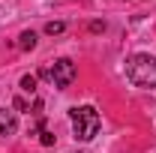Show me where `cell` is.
<instances>
[{"mask_svg": "<svg viewBox=\"0 0 156 153\" xmlns=\"http://www.w3.org/2000/svg\"><path fill=\"white\" fill-rule=\"evenodd\" d=\"M18 129V117L9 108H0V135H12Z\"/></svg>", "mask_w": 156, "mask_h": 153, "instance_id": "4", "label": "cell"}, {"mask_svg": "<svg viewBox=\"0 0 156 153\" xmlns=\"http://www.w3.org/2000/svg\"><path fill=\"white\" fill-rule=\"evenodd\" d=\"M69 117H72V129H75V138H78V141H90V138L99 132V126H102V120H99V114H96L93 105L72 108Z\"/></svg>", "mask_w": 156, "mask_h": 153, "instance_id": "2", "label": "cell"}, {"mask_svg": "<svg viewBox=\"0 0 156 153\" xmlns=\"http://www.w3.org/2000/svg\"><path fill=\"white\" fill-rule=\"evenodd\" d=\"M51 81H54V87L66 90V87L75 81V63L69 57H60L57 63H54V69H51Z\"/></svg>", "mask_w": 156, "mask_h": 153, "instance_id": "3", "label": "cell"}, {"mask_svg": "<svg viewBox=\"0 0 156 153\" xmlns=\"http://www.w3.org/2000/svg\"><path fill=\"white\" fill-rule=\"evenodd\" d=\"M21 90H24V93H36V78L24 75V78H21Z\"/></svg>", "mask_w": 156, "mask_h": 153, "instance_id": "7", "label": "cell"}, {"mask_svg": "<svg viewBox=\"0 0 156 153\" xmlns=\"http://www.w3.org/2000/svg\"><path fill=\"white\" fill-rule=\"evenodd\" d=\"M42 144L51 147V144H54V135H51V132H42Z\"/></svg>", "mask_w": 156, "mask_h": 153, "instance_id": "8", "label": "cell"}, {"mask_svg": "<svg viewBox=\"0 0 156 153\" xmlns=\"http://www.w3.org/2000/svg\"><path fill=\"white\" fill-rule=\"evenodd\" d=\"M18 45L24 48V51H33V48H36V33H33V30H24V33L18 36Z\"/></svg>", "mask_w": 156, "mask_h": 153, "instance_id": "5", "label": "cell"}, {"mask_svg": "<svg viewBox=\"0 0 156 153\" xmlns=\"http://www.w3.org/2000/svg\"><path fill=\"white\" fill-rule=\"evenodd\" d=\"M63 30H66L63 21H48V24H45V33H48V36H57V33H63Z\"/></svg>", "mask_w": 156, "mask_h": 153, "instance_id": "6", "label": "cell"}, {"mask_svg": "<svg viewBox=\"0 0 156 153\" xmlns=\"http://www.w3.org/2000/svg\"><path fill=\"white\" fill-rule=\"evenodd\" d=\"M90 30H93V33H99V30H105V24H102V21H93V24H90Z\"/></svg>", "mask_w": 156, "mask_h": 153, "instance_id": "9", "label": "cell"}, {"mask_svg": "<svg viewBox=\"0 0 156 153\" xmlns=\"http://www.w3.org/2000/svg\"><path fill=\"white\" fill-rule=\"evenodd\" d=\"M126 78L135 87H156V57L135 54L126 60Z\"/></svg>", "mask_w": 156, "mask_h": 153, "instance_id": "1", "label": "cell"}]
</instances>
